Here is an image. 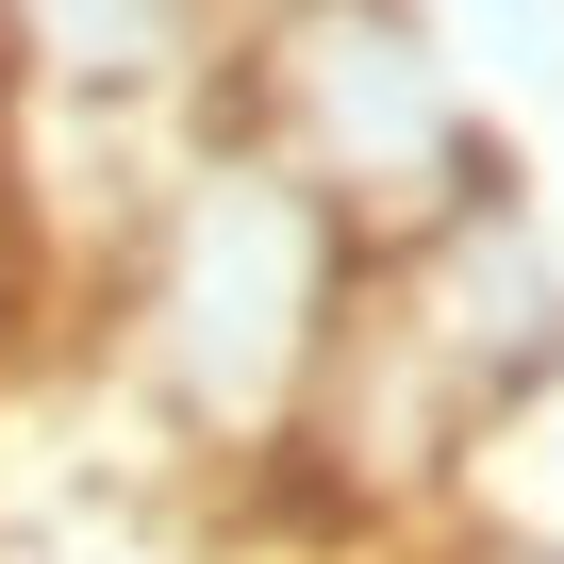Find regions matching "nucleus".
I'll return each instance as SVG.
<instances>
[{
    "instance_id": "1",
    "label": "nucleus",
    "mask_w": 564,
    "mask_h": 564,
    "mask_svg": "<svg viewBox=\"0 0 564 564\" xmlns=\"http://www.w3.org/2000/svg\"><path fill=\"white\" fill-rule=\"evenodd\" d=\"M349 333V216L300 166H199L133 249V366L166 432L265 465Z\"/></svg>"
},
{
    "instance_id": "2",
    "label": "nucleus",
    "mask_w": 564,
    "mask_h": 564,
    "mask_svg": "<svg viewBox=\"0 0 564 564\" xmlns=\"http://www.w3.org/2000/svg\"><path fill=\"white\" fill-rule=\"evenodd\" d=\"M465 564H564V547H465Z\"/></svg>"
}]
</instances>
